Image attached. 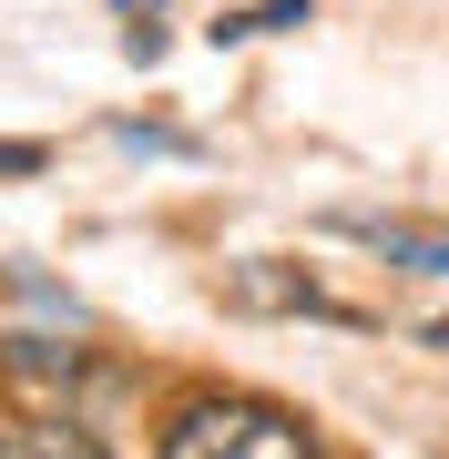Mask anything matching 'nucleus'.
<instances>
[{"instance_id":"obj_7","label":"nucleus","mask_w":449,"mask_h":459,"mask_svg":"<svg viewBox=\"0 0 449 459\" xmlns=\"http://www.w3.org/2000/svg\"><path fill=\"white\" fill-rule=\"evenodd\" d=\"M0 459H51V439L31 429V439H0Z\"/></svg>"},{"instance_id":"obj_3","label":"nucleus","mask_w":449,"mask_h":459,"mask_svg":"<svg viewBox=\"0 0 449 459\" xmlns=\"http://www.w3.org/2000/svg\"><path fill=\"white\" fill-rule=\"evenodd\" d=\"M235 307H266V316H337V296H316L307 276H276V265H235Z\"/></svg>"},{"instance_id":"obj_6","label":"nucleus","mask_w":449,"mask_h":459,"mask_svg":"<svg viewBox=\"0 0 449 459\" xmlns=\"http://www.w3.org/2000/svg\"><path fill=\"white\" fill-rule=\"evenodd\" d=\"M0 174H41V143H0Z\"/></svg>"},{"instance_id":"obj_1","label":"nucleus","mask_w":449,"mask_h":459,"mask_svg":"<svg viewBox=\"0 0 449 459\" xmlns=\"http://www.w3.org/2000/svg\"><path fill=\"white\" fill-rule=\"evenodd\" d=\"M153 459H316V439L276 398H184L153 439Z\"/></svg>"},{"instance_id":"obj_4","label":"nucleus","mask_w":449,"mask_h":459,"mask_svg":"<svg viewBox=\"0 0 449 459\" xmlns=\"http://www.w3.org/2000/svg\"><path fill=\"white\" fill-rule=\"evenodd\" d=\"M307 21V0H255V11H225L215 21V41H255V31H297Z\"/></svg>"},{"instance_id":"obj_5","label":"nucleus","mask_w":449,"mask_h":459,"mask_svg":"<svg viewBox=\"0 0 449 459\" xmlns=\"http://www.w3.org/2000/svg\"><path fill=\"white\" fill-rule=\"evenodd\" d=\"M41 439H51V459H102V449L82 439V429H41Z\"/></svg>"},{"instance_id":"obj_2","label":"nucleus","mask_w":449,"mask_h":459,"mask_svg":"<svg viewBox=\"0 0 449 459\" xmlns=\"http://www.w3.org/2000/svg\"><path fill=\"white\" fill-rule=\"evenodd\" d=\"M348 235H358V246H378L388 265H419V276H449V235H429V225H388V214H348Z\"/></svg>"}]
</instances>
